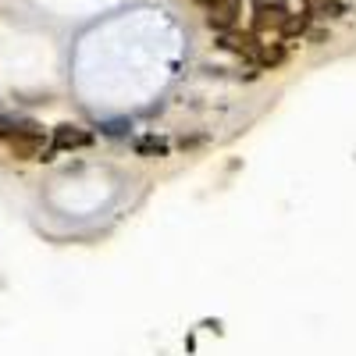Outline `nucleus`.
I'll return each instance as SVG.
<instances>
[{
    "label": "nucleus",
    "instance_id": "1",
    "mask_svg": "<svg viewBox=\"0 0 356 356\" xmlns=\"http://www.w3.org/2000/svg\"><path fill=\"white\" fill-rule=\"evenodd\" d=\"M221 47L232 50V54H239V57H246V61L257 65V68H275V65L285 61V47H278V43H260L253 33H228V36L221 40Z\"/></svg>",
    "mask_w": 356,
    "mask_h": 356
},
{
    "label": "nucleus",
    "instance_id": "2",
    "mask_svg": "<svg viewBox=\"0 0 356 356\" xmlns=\"http://www.w3.org/2000/svg\"><path fill=\"white\" fill-rule=\"evenodd\" d=\"M8 150L18 161H40L43 157V132L36 125H22V129H8Z\"/></svg>",
    "mask_w": 356,
    "mask_h": 356
},
{
    "label": "nucleus",
    "instance_id": "3",
    "mask_svg": "<svg viewBox=\"0 0 356 356\" xmlns=\"http://www.w3.org/2000/svg\"><path fill=\"white\" fill-rule=\"evenodd\" d=\"M289 8L285 4H278V0H253V29L257 33H264V36H282V29H285V22H289Z\"/></svg>",
    "mask_w": 356,
    "mask_h": 356
},
{
    "label": "nucleus",
    "instance_id": "4",
    "mask_svg": "<svg viewBox=\"0 0 356 356\" xmlns=\"http://www.w3.org/2000/svg\"><path fill=\"white\" fill-rule=\"evenodd\" d=\"M203 8H207V25L218 29V33H228L243 15V0H203Z\"/></svg>",
    "mask_w": 356,
    "mask_h": 356
},
{
    "label": "nucleus",
    "instance_id": "5",
    "mask_svg": "<svg viewBox=\"0 0 356 356\" xmlns=\"http://www.w3.org/2000/svg\"><path fill=\"white\" fill-rule=\"evenodd\" d=\"M79 146H89V132H82L79 125L54 129V150H79Z\"/></svg>",
    "mask_w": 356,
    "mask_h": 356
},
{
    "label": "nucleus",
    "instance_id": "6",
    "mask_svg": "<svg viewBox=\"0 0 356 356\" xmlns=\"http://www.w3.org/2000/svg\"><path fill=\"white\" fill-rule=\"evenodd\" d=\"M307 8H310V15H317V18H339V15L346 11L339 0H307Z\"/></svg>",
    "mask_w": 356,
    "mask_h": 356
},
{
    "label": "nucleus",
    "instance_id": "7",
    "mask_svg": "<svg viewBox=\"0 0 356 356\" xmlns=\"http://www.w3.org/2000/svg\"><path fill=\"white\" fill-rule=\"evenodd\" d=\"M200 4H203V0H200Z\"/></svg>",
    "mask_w": 356,
    "mask_h": 356
}]
</instances>
